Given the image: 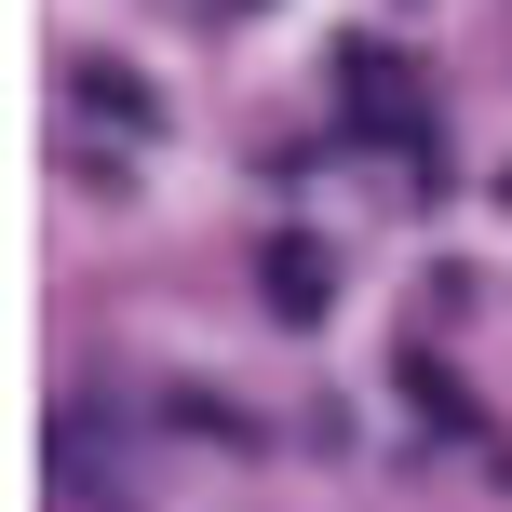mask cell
<instances>
[{
    "mask_svg": "<svg viewBox=\"0 0 512 512\" xmlns=\"http://www.w3.org/2000/svg\"><path fill=\"white\" fill-rule=\"evenodd\" d=\"M270 310H297V324L324 310V256L310 243H270Z\"/></svg>",
    "mask_w": 512,
    "mask_h": 512,
    "instance_id": "obj_1",
    "label": "cell"
}]
</instances>
